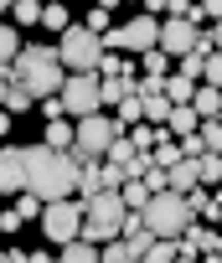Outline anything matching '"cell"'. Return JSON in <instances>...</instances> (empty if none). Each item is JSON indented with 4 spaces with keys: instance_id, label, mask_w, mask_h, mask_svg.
<instances>
[{
    "instance_id": "6da1fadb",
    "label": "cell",
    "mask_w": 222,
    "mask_h": 263,
    "mask_svg": "<svg viewBox=\"0 0 222 263\" xmlns=\"http://www.w3.org/2000/svg\"><path fill=\"white\" fill-rule=\"evenodd\" d=\"M21 160H26V186H21V191H31L36 201H62V196H72L78 160H72L67 150L31 145V150H21Z\"/></svg>"
},
{
    "instance_id": "7a4b0ae2",
    "label": "cell",
    "mask_w": 222,
    "mask_h": 263,
    "mask_svg": "<svg viewBox=\"0 0 222 263\" xmlns=\"http://www.w3.org/2000/svg\"><path fill=\"white\" fill-rule=\"evenodd\" d=\"M0 72H6V83H26L36 98L57 93V88H62V78H67V72H62V62H57V52H52V47H42V42H36V47H21V52H16V62H11V67H0Z\"/></svg>"
},
{
    "instance_id": "3957f363",
    "label": "cell",
    "mask_w": 222,
    "mask_h": 263,
    "mask_svg": "<svg viewBox=\"0 0 222 263\" xmlns=\"http://www.w3.org/2000/svg\"><path fill=\"white\" fill-rule=\"evenodd\" d=\"M140 222H145L150 237H181L186 222H191V206H186L181 191H155V196L140 206Z\"/></svg>"
},
{
    "instance_id": "277c9868",
    "label": "cell",
    "mask_w": 222,
    "mask_h": 263,
    "mask_svg": "<svg viewBox=\"0 0 222 263\" xmlns=\"http://www.w3.org/2000/svg\"><path fill=\"white\" fill-rule=\"evenodd\" d=\"M57 62H62V72H93L98 67V57H103V47H98V36L83 26V21H67L62 31H57Z\"/></svg>"
},
{
    "instance_id": "5b68a950",
    "label": "cell",
    "mask_w": 222,
    "mask_h": 263,
    "mask_svg": "<svg viewBox=\"0 0 222 263\" xmlns=\"http://www.w3.org/2000/svg\"><path fill=\"white\" fill-rule=\"evenodd\" d=\"M114 135H124V129L114 124V119H103V108L98 114H83L78 119V129H72V145H67V155L83 165V160H103V150H108V140Z\"/></svg>"
},
{
    "instance_id": "8992f818",
    "label": "cell",
    "mask_w": 222,
    "mask_h": 263,
    "mask_svg": "<svg viewBox=\"0 0 222 263\" xmlns=\"http://www.w3.org/2000/svg\"><path fill=\"white\" fill-rule=\"evenodd\" d=\"M78 227H83V201L78 196H62V201H42V232L62 248V242H72L78 237Z\"/></svg>"
},
{
    "instance_id": "52a82bcc",
    "label": "cell",
    "mask_w": 222,
    "mask_h": 263,
    "mask_svg": "<svg viewBox=\"0 0 222 263\" xmlns=\"http://www.w3.org/2000/svg\"><path fill=\"white\" fill-rule=\"evenodd\" d=\"M57 98H62V114H67V119H83V114H98V108H103L93 72H67L62 88H57Z\"/></svg>"
},
{
    "instance_id": "ba28073f",
    "label": "cell",
    "mask_w": 222,
    "mask_h": 263,
    "mask_svg": "<svg viewBox=\"0 0 222 263\" xmlns=\"http://www.w3.org/2000/svg\"><path fill=\"white\" fill-rule=\"evenodd\" d=\"M155 42H160V21L155 16H135V21L114 26V47L119 52H150Z\"/></svg>"
},
{
    "instance_id": "9c48e42d",
    "label": "cell",
    "mask_w": 222,
    "mask_h": 263,
    "mask_svg": "<svg viewBox=\"0 0 222 263\" xmlns=\"http://www.w3.org/2000/svg\"><path fill=\"white\" fill-rule=\"evenodd\" d=\"M196 31H201V26H191V21H176V16H171V21H160V42H155V47H160L165 57H186V52L196 47Z\"/></svg>"
},
{
    "instance_id": "30bf717a",
    "label": "cell",
    "mask_w": 222,
    "mask_h": 263,
    "mask_svg": "<svg viewBox=\"0 0 222 263\" xmlns=\"http://www.w3.org/2000/svg\"><path fill=\"white\" fill-rule=\"evenodd\" d=\"M21 186H26L21 145H6V150H0V196H21Z\"/></svg>"
},
{
    "instance_id": "8fae6325",
    "label": "cell",
    "mask_w": 222,
    "mask_h": 263,
    "mask_svg": "<svg viewBox=\"0 0 222 263\" xmlns=\"http://www.w3.org/2000/svg\"><path fill=\"white\" fill-rule=\"evenodd\" d=\"M83 217H93V222H114L119 227V217H124V201H119V191H98V196H88L83 201Z\"/></svg>"
},
{
    "instance_id": "7c38bea8",
    "label": "cell",
    "mask_w": 222,
    "mask_h": 263,
    "mask_svg": "<svg viewBox=\"0 0 222 263\" xmlns=\"http://www.w3.org/2000/svg\"><path fill=\"white\" fill-rule=\"evenodd\" d=\"M191 186H201V181H196V160H186V155H181V160L165 171V191H181V196H186Z\"/></svg>"
},
{
    "instance_id": "4fadbf2b",
    "label": "cell",
    "mask_w": 222,
    "mask_h": 263,
    "mask_svg": "<svg viewBox=\"0 0 222 263\" xmlns=\"http://www.w3.org/2000/svg\"><path fill=\"white\" fill-rule=\"evenodd\" d=\"M0 108H6V114L16 119V114H26V108H36V93H31L26 83H6V98H0Z\"/></svg>"
},
{
    "instance_id": "5bb4252c",
    "label": "cell",
    "mask_w": 222,
    "mask_h": 263,
    "mask_svg": "<svg viewBox=\"0 0 222 263\" xmlns=\"http://www.w3.org/2000/svg\"><path fill=\"white\" fill-rule=\"evenodd\" d=\"M140 150L130 145V135H114V140H108V150H103V165H114V171H124L130 160H135Z\"/></svg>"
},
{
    "instance_id": "9a60e30c",
    "label": "cell",
    "mask_w": 222,
    "mask_h": 263,
    "mask_svg": "<svg viewBox=\"0 0 222 263\" xmlns=\"http://www.w3.org/2000/svg\"><path fill=\"white\" fill-rule=\"evenodd\" d=\"M98 263H140V253L124 237H108V242H98Z\"/></svg>"
},
{
    "instance_id": "2e32d148",
    "label": "cell",
    "mask_w": 222,
    "mask_h": 263,
    "mask_svg": "<svg viewBox=\"0 0 222 263\" xmlns=\"http://www.w3.org/2000/svg\"><path fill=\"white\" fill-rule=\"evenodd\" d=\"M217 108H222L217 88H191V114L196 119H217Z\"/></svg>"
},
{
    "instance_id": "e0dca14e",
    "label": "cell",
    "mask_w": 222,
    "mask_h": 263,
    "mask_svg": "<svg viewBox=\"0 0 222 263\" xmlns=\"http://www.w3.org/2000/svg\"><path fill=\"white\" fill-rule=\"evenodd\" d=\"M57 263H98V248H93V242H83V237H72V242H62Z\"/></svg>"
},
{
    "instance_id": "ac0fdd59",
    "label": "cell",
    "mask_w": 222,
    "mask_h": 263,
    "mask_svg": "<svg viewBox=\"0 0 222 263\" xmlns=\"http://www.w3.org/2000/svg\"><path fill=\"white\" fill-rule=\"evenodd\" d=\"M93 78H135V67H130L119 52H103V57H98V67H93Z\"/></svg>"
},
{
    "instance_id": "d6986e66",
    "label": "cell",
    "mask_w": 222,
    "mask_h": 263,
    "mask_svg": "<svg viewBox=\"0 0 222 263\" xmlns=\"http://www.w3.org/2000/svg\"><path fill=\"white\" fill-rule=\"evenodd\" d=\"M196 181H201V186H217V181H222V150L196 155Z\"/></svg>"
},
{
    "instance_id": "ffe728a7",
    "label": "cell",
    "mask_w": 222,
    "mask_h": 263,
    "mask_svg": "<svg viewBox=\"0 0 222 263\" xmlns=\"http://www.w3.org/2000/svg\"><path fill=\"white\" fill-rule=\"evenodd\" d=\"M140 67H145V78H171V57H165L160 47H150V52H140Z\"/></svg>"
},
{
    "instance_id": "44dd1931",
    "label": "cell",
    "mask_w": 222,
    "mask_h": 263,
    "mask_svg": "<svg viewBox=\"0 0 222 263\" xmlns=\"http://www.w3.org/2000/svg\"><path fill=\"white\" fill-rule=\"evenodd\" d=\"M191 88H196V83H186L181 72H171V78L160 83V93H165V103H191Z\"/></svg>"
},
{
    "instance_id": "7402d4cb",
    "label": "cell",
    "mask_w": 222,
    "mask_h": 263,
    "mask_svg": "<svg viewBox=\"0 0 222 263\" xmlns=\"http://www.w3.org/2000/svg\"><path fill=\"white\" fill-rule=\"evenodd\" d=\"M176 258V237H150V248L140 253V263H171Z\"/></svg>"
},
{
    "instance_id": "603a6c76",
    "label": "cell",
    "mask_w": 222,
    "mask_h": 263,
    "mask_svg": "<svg viewBox=\"0 0 222 263\" xmlns=\"http://www.w3.org/2000/svg\"><path fill=\"white\" fill-rule=\"evenodd\" d=\"M16 52H21V31L0 21V67H11V62H16Z\"/></svg>"
},
{
    "instance_id": "cb8c5ba5",
    "label": "cell",
    "mask_w": 222,
    "mask_h": 263,
    "mask_svg": "<svg viewBox=\"0 0 222 263\" xmlns=\"http://www.w3.org/2000/svg\"><path fill=\"white\" fill-rule=\"evenodd\" d=\"M42 145L67 150V145H72V124H67V119H47V140H42Z\"/></svg>"
},
{
    "instance_id": "d4e9b609",
    "label": "cell",
    "mask_w": 222,
    "mask_h": 263,
    "mask_svg": "<svg viewBox=\"0 0 222 263\" xmlns=\"http://www.w3.org/2000/svg\"><path fill=\"white\" fill-rule=\"evenodd\" d=\"M114 124H119V129L140 124V93H130V98H119V103H114Z\"/></svg>"
},
{
    "instance_id": "484cf974",
    "label": "cell",
    "mask_w": 222,
    "mask_h": 263,
    "mask_svg": "<svg viewBox=\"0 0 222 263\" xmlns=\"http://www.w3.org/2000/svg\"><path fill=\"white\" fill-rule=\"evenodd\" d=\"M119 201H124V212H140V206L150 201V191H145V181H124V186H119Z\"/></svg>"
},
{
    "instance_id": "4316f807",
    "label": "cell",
    "mask_w": 222,
    "mask_h": 263,
    "mask_svg": "<svg viewBox=\"0 0 222 263\" xmlns=\"http://www.w3.org/2000/svg\"><path fill=\"white\" fill-rule=\"evenodd\" d=\"M72 16H67V6H57V0H47V6H42V21L36 26H47V31H62Z\"/></svg>"
},
{
    "instance_id": "83f0119b",
    "label": "cell",
    "mask_w": 222,
    "mask_h": 263,
    "mask_svg": "<svg viewBox=\"0 0 222 263\" xmlns=\"http://www.w3.org/2000/svg\"><path fill=\"white\" fill-rule=\"evenodd\" d=\"M11 11H16L21 26H36L42 21V0H11Z\"/></svg>"
},
{
    "instance_id": "f1b7e54d",
    "label": "cell",
    "mask_w": 222,
    "mask_h": 263,
    "mask_svg": "<svg viewBox=\"0 0 222 263\" xmlns=\"http://www.w3.org/2000/svg\"><path fill=\"white\" fill-rule=\"evenodd\" d=\"M83 26H88V31H93V36H103V31H108V26H114V11H98V6H93V11H88V21H83Z\"/></svg>"
},
{
    "instance_id": "f546056e",
    "label": "cell",
    "mask_w": 222,
    "mask_h": 263,
    "mask_svg": "<svg viewBox=\"0 0 222 263\" xmlns=\"http://www.w3.org/2000/svg\"><path fill=\"white\" fill-rule=\"evenodd\" d=\"M201 62H207L201 52H186V57H181V78H186V83H196V78H201Z\"/></svg>"
},
{
    "instance_id": "4dcf8cb0",
    "label": "cell",
    "mask_w": 222,
    "mask_h": 263,
    "mask_svg": "<svg viewBox=\"0 0 222 263\" xmlns=\"http://www.w3.org/2000/svg\"><path fill=\"white\" fill-rule=\"evenodd\" d=\"M16 217H21V222H31V217H42V201H36L31 191H21V201H16Z\"/></svg>"
},
{
    "instance_id": "1f68e13d",
    "label": "cell",
    "mask_w": 222,
    "mask_h": 263,
    "mask_svg": "<svg viewBox=\"0 0 222 263\" xmlns=\"http://www.w3.org/2000/svg\"><path fill=\"white\" fill-rule=\"evenodd\" d=\"M21 227H26V222L16 217V206H6V212H0V232H21Z\"/></svg>"
},
{
    "instance_id": "d6a6232c",
    "label": "cell",
    "mask_w": 222,
    "mask_h": 263,
    "mask_svg": "<svg viewBox=\"0 0 222 263\" xmlns=\"http://www.w3.org/2000/svg\"><path fill=\"white\" fill-rule=\"evenodd\" d=\"M222 16V0H201V6H196V21H217Z\"/></svg>"
},
{
    "instance_id": "836d02e7",
    "label": "cell",
    "mask_w": 222,
    "mask_h": 263,
    "mask_svg": "<svg viewBox=\"0 0 222 263\" xmlns=\"http://www.w3.org/2000/svg\"><path fill=\"white\" fill-rule=\"evenodd\" d=\"M201 78H207V88H217V78H222V62H217V57H207V62H201Z\"/></svg>"
},
{
    "instance_id": "e575fe53",
    "label": "cell",
    "mask_w": 222,
    "mask_h": 263,
    "mask_svg": "<svg viewBox=\"0 0 222 263\" xmlns=\"http://www.w3.org/2000/svg\"><path fill=\"white\" fill-rule=\"evenodd\" d=\"M42 114H47V119H67V114H62V98H57V93H47V98H42Z\"/></svg>"
},
{
    "instance_id": "d590c367",
    "label": "cell",
    "mask_w": 222,
    "mask_h": 263,
    "mask_svg": "<svg viewBox=\"0 0 222 263\" xmlns=\"http://www.w3.org/2000/svg\"><path fill=\"white\" fill-rule=\"evenodd\" d=\"M0 135H11V114L6 108H0Z\"/></svg>"
},
{
    "instance_id": "8d00e7d4",
    "label": "cell",
    "mask_w": 222,
    "mask_h": 263,
    "mask_svg": "<svg viewBox=\"0 0 222 263\" xmlns=\"http://www.w3.org/2000/svg\"><path fill=\"white\" fill-rule=\"evenodd\" d=\"M140 6H145V11H165V0H140Z\"/></svg>"
},
{
    "instance_id": "74e56055",
    "label": "cell",
    "mask_w": 222,
    "mask_h": 263,
    "mask_svg": "<svg viewBox=\"0 0 222 263\" xmlns=\"http://www.w3.org/2000/svg\"><path fill=\"white\" fill-rule=\"evenodd\" d=\"M114 6H119V0H98V11H114Z\"/></svg>"
},
{
    "instance_id": "f35d334b",
    "label": "cell",
    "mask_w": 222,
    "mask_h": 263,
    "mask_svg": "<svg viewBox=\"0 0 222 263\" xmlns=\"http://www.w3.org/2000/svg\"><path fill=\"white\" fill-rule=\"evenodd\" d=\"M171 263H196V258H181V253H176V258H171Z\"/></svg>"
},
{
    "instance_id": "ab89813d",
    "label": "cell",
    "mask_w": 222,
    "mask_h": 263,
    "mask_svg": "<svg viewBox=\"0 0 222 263\" xmlns=\"http://www.w3.org/2000/svg\"><path fill=\"white\" fill-rule=\"evenodd\" d=\"M0 98H6V72H0Z\"/></svg>"
},
{
    "instance_id": "60d3db41",
    "label": "cell",
    "mask_w": 222,
    "mask_h": 263,
    "mask_svg": "<svg viewBox=\"0 0 222 263\" xmlns=\"http://www.w3.org/2000/svg\"><path fill=\"white\" fill-rule=\"evenodd\" d=\"M0 11H11V0H0Z\"/></svg>"
},
{
    "instance_id": "b9f144b4",
    "label": "cell",
    "mask_w": 222,
    "mask_h": 263,
    "mask_svg": "<svg viewBox=\"0 0 222 263\" xmlns=\"http://www.w3.org/2000/svg\"><path fill=\"white\" fill-rule=\"evenodd\" d=\"M0 263H11V258H6V253H0Z\"/></svg>"
}]
</instances>
